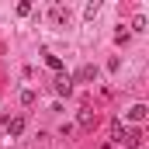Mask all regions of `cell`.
<instances>
[{
    "mask_svg": "<svg viewBox=\"0 0 149 149\" xmlns=\"http://www.w3.org/2000/svg\"><path fill=\"white\" fill-rule=\"evenodd\" d=\"M52 21H56V24H66V21H70V7L56 3V7H52Z\"/></svg>",
    "mask_w": 149,
    "mask_h": 149,
    "instance_id": "cell-1",
    "label": "cell"
},
{
    "mask_svg": "<svg viewBox=\"0 0 149 149\" xmlns=\"http://www.w3.org/2000/svg\"><path fill=\"white\" fill-rule=\"evenodd\" d=\"M128 149H135L139 142H142V135H139V128H125V139H121Z\"/></svg>",
    "mask_w": 149,
    "mask_h": 149,
    "instance_id": "cell-2",
    "label": "cell"
},
{
    "mask_svg": "<svg viewBox=\"0 0 149 149\" xmlns=\"http://www.w3.org/2000/svg\"><path fill=\"white\" fill-rule=\"evenodd\" d=\"M7 132H10V135H21V132H24V118H10V121H7Z\"/></svg>",
    "mask_w": 149,
    "mask_h": 149,
    "instance_id": "cell-3",
    "label": "cell"
},
{
    "mask_svg": "<svg viewBox=\"0 0 149 149\" xmlns=\"http://www.w3.org/2000/svg\"><path fill=\"white\" fill-rule=\"evenodd\" d=\"M128 118H132V121H146V104H135V108H128Z\"/></svg>",
    "mask_w": 149,
    "mask_h": 149,
    "instance_id": "cell-4",
    "label": "cell"
},
{
    "mask_svg": "<svg viewBox=\"0 0 149 149\" xmlns=\"http://www.w3.org/2000/svg\"><path fill=\"white\" fill-rule=\"evenodd\" d=\"M42 56H45V66L49 70H63V59L59 56H52V52H42Z\"/></svg>",
    "mask_w": 149,
    "mask_h": 149,
    "instance_id": "cell-5",
    "label": "cell"
},
{
    "mask_svg": "<svg viewBox=\"0 0 149 149\" xmlns=\"http://www.w3.org/2000/svg\"><path fill=\"white\" fill-rule=\"evenodd\" d=\"M56 90H59V94H70V90H73V80H70V76H59V80H56Z\"/></svg>",
    "mask_w": 149,
    "mask_h": 149,
    "instance_id": "cell-6",
    "label": "cell"
},
{
    "mask_svg": "<svg viewBox=\"0 0 149 149\" xmlns=\"http://www.w3.org/2000/svg\"><path fill=\"white\" fill-rule=\"evenodd\" d=\"M76 80H97V66H83V70L76 73Z\"/></svg>",
    "mask_w": 149,
    "mask_h": 149,
    "instance_id": "cell-7",
    "label": "cell"
},
{
    "mask_svg": "<svg viewBox=\"0 0 149 149\" xmlns=\"http://www.w3.org/2000/svg\"><path fill=\"white\" fill-rule=\"evenodd\" d=\"M97 10H101V3L94 0V3H87V7H83V17H87V21H94V17H97Z\"/></svg>",
    "mask_w": 149,
    "mask_h": 149,
    "instance_id": "cell-8",
    "label": "cell"
},
{
    "mask_svg": "<svg viewBox=\"0 0 149 149\" xmlns=\"http://www.w3.org/2000/svg\"><path fill=\"white\" fill-rule=\"evenodd\" d=\"M111 135H114V139H118V142L125 139V125H121V121H111Z\"/></svg>",
    "mask_w": 149,
    "mask_h": 149,
    "instance_id": "cell-9",
    "label": "cell"
},
{
    "mask_svg": "<svg viewBox=\"0 0 149 149\" xmlns=\"http://www.w3.org/2000/svg\"><path fill=\"white\" fill-rule=\"evenodd\" d=\"M80 125L90 128V125H94V114H90V111H80Z\"/></svg>",
    "mask_w": 149,
    "mask_h": 149,
    "instance_id": "cell-10",
    "label": "cell"
}]
</instances>
